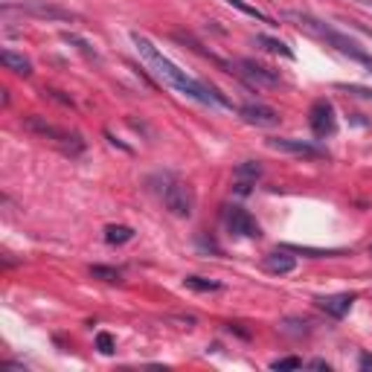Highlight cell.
Listing matches in <instances>:
<instances>
[{
    "mask_svg": "<svg viewBox=\"0 0 372 372\" xmlns=\"http://www.w3.org/2000/svg\"><path fill=\"white\" fill-rule=\"evenodd\" d=\"M131 41H134L137 53H140V58L149 64V70L158 76L160 82H166L169 88H174L178 93L189 96V99L201 102V105H209V108H233V105L224 99V93H221L219 88H212L209 82H201V79H195V76H189L186 70H181L178 64L172 62V58H166L158 47H154L146 35L131 32Z\"/></svg>",
    "mask_w": 372,
    "mask_h": 372,
    "instance_id": "6da1fadb",
    "label": "cell"
},
{
    "mask_svg": "<svg viewBox=\"0 0 372 372\" xmlns=\"http://www.w3.org/2000/svg\"><path fill=\"white\" fill-rule=\"evenodd\" d=\"M285 18L288 21H294L300 29H305L308 35H315V38H320V41H326L329 47H335L340 55H349L352 62H358V64H364L369 73H372V55L355 41V38H349V35H343V32H338L335 27H329L326 21H320V18H315V15H308V12H285Z\"/></svg>",
    "mask_w": 372,
    "mask_h": 372,
    "instance_id": "7a4b0ae2",
    "label": "cell"
},
{
    "mask_svg": "<svg viewBox=\"0 0 372 372\" xmlns=\"http://www.w3.org/2000/svg\"><path fill=\"white\" fill-rule=\"evenodd\" d=\"M24 128H27L29 134H35V137H44V140L55 143L64 154H70V158H76V154L85 151V140H82L79 134L64 131V128H55L53 123L44 120V116H27V120H24Z\"/></svg>",
    "mask_w": 372,
    "mask_h": 372,
    "instance_id": "3957f363",
    "label": "cell"
},
{
    "mask_svg": "<svg viewBox=\"0 0 372 372\" xmlns=\"http://www.w3.org/2000/svg\"><path fill=\"white\" fill-rule=\"evenodd\" d=\"M160 195H163V207L174 215V219H189L195 212V192L184 181H169Z\"/></svg>",
    "mask_w": 372,
    "mask_h": 372,
    "instance_id": "277c9868",
    "label": "cell"
},
{
    "mask_svg": "<svg viewBox=\"0 0 372 372\" xmlns=\"http://www.w3.org/2000/svg\"><path fill=\"white\" fill-rule=\"evenodd\" d=\"M308 125L315 131V137L326 140V137H335L338 134V111L329 99H317L308 111Z\"/></svg>",
    "mask_w": 372,
    "mask_h": 372,
    "instance_id": "5b68a950",
    "label": "cell"
},
{
    "mask_svg": "<svg viewBox=\"0 0 372 372\" xmlns=\"http://www.w3.org/2000/svg\"><path fill=\"white\" fill-rule=\"evenodd\" d=\"M224 224H227V230L233 233V236H239V239H259L262 236L259 221L253 219L244 207H227Z\"/></svg>",
    "mask_w": 372,
    "mask_h": 372,
    "instance_id": "8992f818",
    "label": "cell"
},
{
    "mask_svg": "<svg viewBox=\"0 0 372 372\" xmlns=\"http://www.w3.org/2000/svg\"><path fill=\"white\" fill-rule=\"evenodd\" d=\"M268 149L294 154V158H311V160H323L326 158V149L308 143V140H294V137H270Z\"/></svg>",
    "mask_w": 372,
    "mask_h": 372,
    "instance_id": "52a82bcc",
    "label": "cell"
},
{
    "mask_svg": "<svg viewBox=\"0 0 372 372\" xmlns=\"http://www.w3.org/2000/svg\"><path fill=\"white\" fill-rule=\"evenodd\" d=\"M6 9H18L24 15H35V18H47V21H73V12L62 9V6H53V4H44V0H24V4H6Z\"/></svg>",
    "mask_w": 372,
    "mask_h": 372,
    "instance_id": "ba28073f",
    "label": "cell"
},
{
    "mask_svg": "<svg viewBox=\"0 0 372 372\" xmlns=\"http://www.w3.org/2000/svg\"><path fill=\"white\" fill-rule=\"evenodd\" d=\"M239 116L247 123V125H256V128H277L280 125V113L262 105V102H250V105H242L239 108Z\"/></svg>",
    "mask_w": 372,
    "mask_h": 372,
    "instance_id": "9c48e42d",
    "label": "cell"
},
{
    "mask_svg": "<svg viewBox=\"0 0 372 372\" xmlns=\"http://www.w3.org/2000/svg\"><path fill=\"white\" fill-rule=\"evenodd\" d=\"M315 303H317V308H323V311H326L329 317L340 320V317H346V315H349L352 303H355V294H329V297H317Z\"/></svg>",
    "mask_w": 372,
    "mask_h": 372,
    "instance_id": "30bf717a",
    "label": "cell"
},
{
    "mask_svg": "<svg viewBox=\"0 0 372 372\" xmlns=\"http://www.w3.org/2000/svg\"><path fill=\"white\" fill-rule=\"evenodd\" d=\"M262 268H265L268 273H273V277H285V273H291L294 268H297V259L291 256L288 247H282V250L268 253V256L262 259Z\"/></svg>",
    "mask_w": 372,
    "mask_h": 372,
    "instance_id": "8fae6325",
    "label": "cell"
},
{
    "mask_svg": "<svg viewBox=\"0 0 372 372\" xmlns=\"http://www.w3.org/2000/svg\"><path fill=\"white\" fill-rule=\"evenodd\" d=\"M259 174H262V166H259L256 160H244V163H239V166H236V192H239V195H247L250 186L256 184Z\"/></svg>",
    "mask_w": 372,
    "mask_h": 372,
    "instance_id": "7c38bea8",
    "label": "cell"
},
{
    "mask_svg": "<svg viewBox=\"0 0 372 372\" xmlns=\"http://www.w3.org/2000/svg\"><path fill=\"white\" fill-rule=\"evenodd\" d=\"M244 67V73L250 76L253 82H259V85H280V73H273L270 67L259 64V62H253V58H242L239 62Z\"/></svg>",
    "mask_w": 372,
    "mask_h": 372,
    "instance_id": "4fadbf2b",
    "label": "cell"
},
{
    "mask_svg": "<svg viewBox=\"0 0 372 372\" xmlns=\"http://www.w3.org/2000/svg\"><path fill=\"white\" fill-rule=\"evenodd\" d=\"M0 62H4L6 70L18 73V76H29V73H32V62H29V58H27V55H18V53H12V50H4V53H0Z\"/></svg>",
    "mask_w": 372,
    "mask_h": 372,
    "instance_id": "5bb4252c",
    "label": "cell"
},
{
    "mask_svg": "<svg viewBox=\"0 0 372 372\" xmlns=\"http://www.w3.org/2000/svg\"><path fill=\"white\" fill-rule=\"evenodd\" d=\"M253 44H256V47H262V50H268V53H273V55H282V58H294V50H291L288 44H282L280 38L256 35V38H253Z\"/></svg>",
    "mask_w": 372,
    "mask_h": 372,
    "instance_id": "9a60e30c",
    "label": "cell"
},
{
    "mask_svg": "<svg viewBox=\"0 0 372 372\" xmlns=\"http://www.w3.org/2000/svg\"><path fill=\"white\" fill-rule=\"evenodd\" d=\"M134 239V230L128 224H108L105 227V242L108 244H125Z\"/></svg>",
    "mask_w": 372,
    "mask_h": 372,
    "instance_id": "2e32d148",
    "label": "cell"
},
{
    "mask_svg": "<svg viewBox=\"0 0 372 372\" xmlns=\"http://www.w3.org/2000/svg\"><path fill=\"white\" fill-rule=\"evenodd\" d=\"M227 4H230L233 9H239V12L250 15V18H256V21L268 24V27H277V24H273V18H268V15H265L262 9H256V6H250V4H244V0H227Z\"/></svg>",
    "mask_w": 372,
    "mask_h": 372,
    "instance_id": "e0dca14e",
    "label": "cell"
},
{
    "mask_svg": "<svg viewBox=\"0 0 372 372\" xmlns=\"http://www.w3.org/2000/svg\"><path fill=\"white\" fill-rule=\"evenodd\" d=\"M184 285L189 291H198V294H212V291H221V282H212V280H204V277H186Z\"/></svg>",
    "mask_w": 372,
    "mask_h": 372,
    "instance_id": "ac0fdd59",
    "label": "cell"
},
{
    "mask_svg": "<svg viewBox=\"0 0 372 372\" xmlns=\"http://www.w3.org/2000/svg\"><path fill=\"white\" fill-rule=\"evenodd\" d=\"M90 277H93V280H102V282H123V270H120V268L93 265V268H90Z\"/></svg>",
    "mask_w": 372,
    "mask_h": 372,
    "instance_id": "d6986e66",
    "label": "cell"
},
{
    "mask_svg": "<svg viewBox=\"0 0 372 372\" xmlns=\"http://www.w3.org/2000/svg\"><path fill=\"white\" fill-rule=\"evenodd\" d=\"M62 38H64V41H67V44H73V47H76V50H79V53H85L88 58H93V62H99V53H96V50H93V47H90L88 41H85V38H79V35H73V32H64Z\"/></svg>",
    "mask_w": 372,
    "mask_h": 372,
    "instance_id": "ffe728a7",
    "label": "cell"
},
{
    "mask_svg": "<svg viewBox=\"0 0 372 372\" xmlns=\"http://www.w3.org/2000/svg\"><path fill=\"white\" fill-rule=\"evenodd\" d=\"M335 88H338V90H343V93L358 96V99L372 102V88H364V85H346V82H340V85H335Z\"/></svg>",
    "mask_w": 372,
    "mask_h": 372,
    "instance_id": "44dd1931",
    "label": "cell"
},
{
    "mask_svg": "<svg viewBox=\"0 0 372 372\" xmlns=\"http://www.w3.org/2000/svg\"><path fill=\"white\" fill-rule=\"evenodd\" d=\"M96 349H99L102 355H113V338L108 331H99V335H96Z\"/></svg>",
    "mask_w": 372,
    "mask_h": 372,
    "instance_id": "7402d4cb",
    "label": "cell"
},
{
    "mask_svg": "<svg viewBox=\"0 0 372 372\" xmlns=\"http://www.w3.org/2000/svg\"><path fill=\"white\" fill-rule=\"evenodd\" d=\"M303 366V361L300 358H277V361H270V369H300Z\"/></svg>",
    "mask_w": 372,
    "mask_h": 372,
    "instance_id": "603a6c76",
    "label": "cell"
},
{
    "mask_svg": "<svg viewBox=\"0 0 372 372\" xmlns=\"http://www.w3.org/2000/svg\"><path fill=\"white\" fill-rule=\"evenodd\" d=\"M358 366H361V369H372V355H369V352H361Z\"/></svg>",
    "mask_w": 372,
    "mask_h": 372,
    "instance_id": "cb8c5ba5",
    "label": "cell"
},
{
    "mask_svg": "<svg viewBox=\"0 0 372 372\" xmlns=\"http://www.w3.org/2000/svg\"><path fill=\"white\" fill-rule=\"evenodd\" d=\"M349 24H352V27H355V29H358V32H364V35H366V38H372V29H369V27H366V24H361V21H349Z\"/></svg>",
    "mask_w": 372,
    "mask_h": 372,
    "instance_id": "d4e9b609",
    "label": "cell"
},
{
    "mask_svg": "<svg viewBox=\"0 0 372 372\" xmlns=\"http://www.w3.org/2000/svg\"><path fill=\"white\" fill-rule=\"evenodd\" d=\"M308 366H315V369H329V364H326L323 358H317V361H311Z\"/></svg>",
    "mask_w": 372,
    "mask_h": 372,
    "instance_id": "484cf974",
    "label": "cell"
},
{
    "mask_svg": "<svg viewBox=\"0 0 372 372\" xmlns=\"http://www.w3.org/2000/svg\"><path fill=\"white\" fill-rule=\"evenodd\" d=\"M355 4H361V6H366V9H372V0H355Z\"/></svg>",
    "mask_w": 372,
    "mask_h": 372,
    "instance_id": "4316f807",
    "label": "cell"
},
{
    "mask_svg": "<svg viewBox=\"0 0 372 372\" xmlns=\"http://www.w3.org/2000/svg\"><path fill=\"white\" fill-rule=\"evenodd\" d=\"M369 253H372V247H369Z\"/></svg>",
    "mask_w": 372,
    "mask_h": 372,
    "instance_id": "83f0119b",
    "label": "cell"
}]
</instances>
